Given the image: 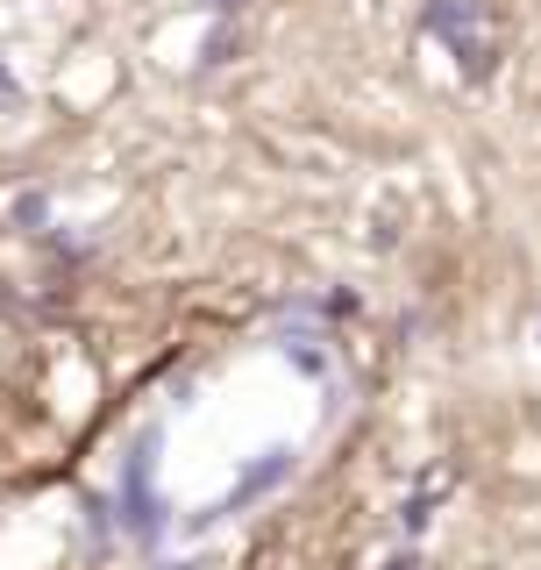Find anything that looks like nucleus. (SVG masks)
<instances>
[{
  "label": "nucleus",
  "instance_id": "obj_2",
  "mask_svg": "<svg viewBox=\"0 0 541 570\" xmlns=\"http://www.w3.org/2000/svg\"><path fill=\"white\" fill-rule=\"evenodd\" d=\"M0 100H14V79H8V65H0Z\"/></svg>",
  "mask_w": 541,
  "mask_h": 570
},
{
  "label": "nucleus",
  "instance_id": "obj_1",
  "mask_svg": "<svg viewBox=\"0 0 541 570\" xmlns=\"http://www.w3.org/2000/svg\"><path fill=\"white\" fill-rule=\"evenodd\" d=\"M14 222H22V228H43L50 222V200H43V193H22V200H14Z\"/></svg>",
  "mask_w": 541,
  "mask_h": 570
}]
</instances>
